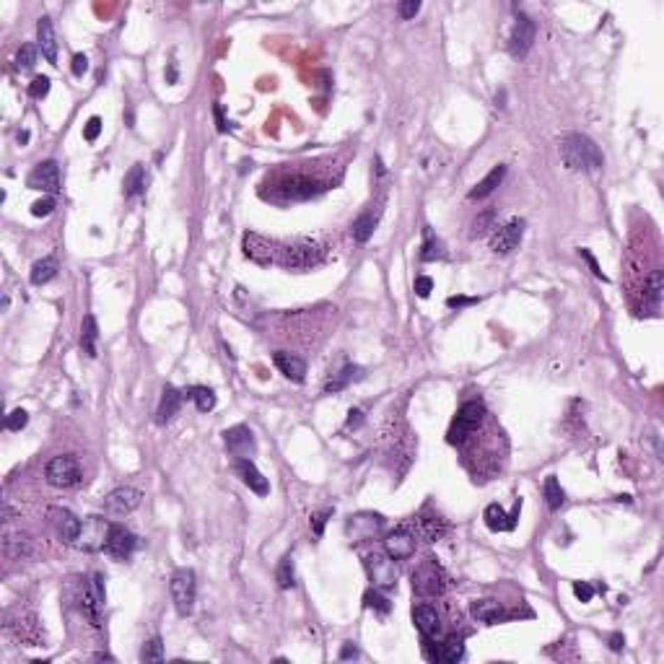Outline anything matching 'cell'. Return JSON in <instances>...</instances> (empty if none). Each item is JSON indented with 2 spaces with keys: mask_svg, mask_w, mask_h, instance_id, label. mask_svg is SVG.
Instances as JSON below:
<instances>
[{
  "mask_svg": "<svg viewBox=\"0 0 664 664\" xmlns=\"http://www.w3.org/2000/svg\"><path fill=\"white\" fill-rule=\"evenodd\" d=\"M364 566L369 571V579L376 589H394L397 586V579H400V571L397 566L392 561L387 553H369L364 555Z\"/></svg>",
  "mask_w": 664,
  "mask_h": 664,
  "instance_id": "obj_5",
  "label": "cell"
},
{
  "mask_svg": "<svg viewBox=\"0 0 664 664\" xmlns=\"http://www.w3.org/2000/svg\"><path fill=\"white\" fill-rule=\"evenodd\" d=\"M213 117H216V125H219L221 133H226V130L231 128V122L223 117V107H221V104H213Z\"/></svg>",
  "mask_w": 664,
  "mask_h": 664,
  "instance_id": "obj_59",
  "label": "cell"
},
{
  "mask_svg": "<svg viewBox=\"0 0 664 664\" xmlns=\"http://www.w3.org/2000/svg\"><path fill=\"white\" fill-rule=\"evenodd\" d=\"M110 527L101 517H86L81 524V535L75 540V547L83 553H96L107 545V537H110Z\"/></svg>",
  "mask_w": 664,
  "mask_h": 664,
  "instance_id": "obj_9",
  "label": "cell"
},
{
  "mask_svg": "<svg viewBox=\"0 0 664 664\" xmlns=\"http://www.w3.org/2000/svg\"><path fill=\"white\" fill-rule=\"evenodd\" d=\"M543 493H545V501H547V509L550 511H558L561 506H563L566 501V493L563 488H561V482H558V478H545V485H543Z\"/></svg>",
  "mask_w": 664,
  "mask_h": 664,
  "instance_id": "obj_38",
  "label": "cell"
},
{
  "mask_svg": "<svg viewBox=\"0 0 664 664\" xmlns=\"http://www.w3.org/2000/svg\"><path fill=\"white\" fill-rule=\"evenodd\" d=\"M322 190V184L309 179V177H291L281 184V192L286 200H309Z\"/></svg>",
  "mask_w": 664,
  "mask_h": 664,
  "instance_id": "obj_20",
  "label": "cell"
},
{
  "mask_svg": "<svg viewBox=\"0 0 664 664\" xmlns=\"http://www.w3.org/2000/svg\"><path fill=\"white\" fill-rule=\"evenodd\" d=\"M273 364H275V369H278L286 379H291V382L301 384L304 379H307V361L299 358V355L278 351V353L273 355Z\"/></svg>",
  "mask_w": 664,
  "mask_h": 664,
  "instance_id": "obj_19",
  "label": "cell"
},
{
  "mask_svg": "<svg viewBox=\"0 0 664 664\" xmlns=\"http://www.w3.org/2000/svg\"><path fill=\"white\" fill-rule=\"evenodd\" d=\"M71 71H73L75 78H81L86 71H89V57L86 55H73V63H71Z\"/></svg>",
  "mask_w": 664,
  "mask_h": 664,
  "instance_id": "obj_57",
  "label": "cell"
},
{
  "mask_svg": "<svg viewBox=\"0 0 664 664\" xmlns=\"http://www.w3.org/2000/svg\"><path fill=\"white\" fill-rule=\"evenodd\" d=\"M413 589L418 591L420 597H438V594H444L446 589L444 568H441L434 558L423 561V563L413 571Z\"/></svg>",
  "mask_w": 664,
  "mask_h": 664,
  "instance_id": "obj_4",
  "label": "cell"
},
{
  "mask_svg": "<svg viewBox=\"0 0 664 664\" xmlns=\"http://www.w3.org/2000/svg\"><path fill=\"white\" fill-rule=\"evenodd\" d=\"M275 582H278L281 589H291L293 584H296V571H293L291 555L281 558V563H278V568H275Z\"/></svg>",
  "mask_w": 664,
  "mask_h": 664,
  "instance_id": "obj_39",
  "label": "cell"
},
{
  "mask_svg": "<svg viewBox=\"0 0 664 664\" xmlns=\"http://www.w3.org/2000/svg\"><path fill=\"white\" fill-rule=\"evenodd\" d=\"M237 473L246 488L255 491L257 496H267V493H270V482H267V478H265L260 470H257L252 459H237Z\"/></svg>",
  "mask_w": 664,
  "mask_h": 664,
  "instance_id": "obj_21",
  "label": "cell"
},
{
  "mask_svg": "<svg viewBox=\"0 0 664 664\" xmlns=\"http://www.w3.org/2000/svg\"><path fill=\"white\" fill-rule=\"evenodd\" d=\"M50 524H52V529H55L57 540H63L65 545H75V540H78V535H81L83 522L75 517L73 511L55 506V509H50Z\"/></svg>",
  "mask_w": 664,
  "mask_h": 664,
  "instance_id": "obj_12",
  "label": "cell"
},
{
  "mask_svg": "<svg viewBox=\"0 0 664 664\" xmlns=\"http://www.w3.org/2000/svg\"><path fill=\"white\" fill-rule=\"evenodd\" d=\"M325 260V249L311 242H301V244L286 246L281 249V265L283 267H293V270H307L314 267Z\"/></svg>",
  "mask_w": 664,
  "mask_h": 664,
  "instance_id": "obj_8",
  "label": "cell"
},
{
  "mask_svg": "<svg viewBox=\"0 0 664 664\" xmlns=\"http://www.w3.org/2000/svg\"><path fill=\"white\" fill-rule=\"evenodd\" d=\"M532 42H535V21L524 13H519L509 37V55L517 57V60L527 57V52L532 50Z\"/></svg>",
  "mask_w": 664,
  "mask_h": 664,
  "instance_id": "obj_11",
  "label": "cell"
},
{
  "mask_svg": "<svg viewBox=\"0 0 664 664\" xmlns=\"http://www.w3.org/2000/svg\"><path fill=\"white\" fill-rule=\"evenodd\" d=\"M415 529H418V535L426 540V543H436V540H441L446 532V522L438 514H420L418 522H415Z\"/></svg>",
  "mask_w": 664,
  "mask_h": 664,
  "instance_id": "obj_28",
  "label": "cell"
},
{
  "mask_svg": "<svg viewBox=\"0 0 664 664\" xmlns=\"http://www.w3.org/2000/svg\"><path fill=\"white\" fill-rule=\"evenodd\" d=\"M182 397H184V392H179L177 387H172V384H166L164 392H161L158 410H156V420H158V423L172 420L174 415L179 413V408H182Z\"/></svg>",
  "mask_w": 664,
  "mask_h": 664,
  "instance_id": "obj_26",
  "label": "cell"
},
{
  "mask_svg": "<svg viewBox=\"0 0 664 664\" xmlns=\"http://www.w3.org/2000/svg\"><path fill=\"white\" fill-rule=\"evenodd\" d=\"M140 501H143V493L138 491V488H133V485H119V488H115V491L104 499V511H107L110 517H128V514H133V511L140 506Z\"/></svg>",
  "mask_w": 664,
  "mask_h": 664,
  "instance_id": "obj_10",
  "label": "cell"
},
{
  "mask_svg": "<svg viewBox=\"0 0 664 664\" xmlns=\"http://www.w3.org/2000/svg\"><path fill=\"white\" fill-rule=\"evenodd\" d=\"M431 291H434V281H431L428 275H420V278H415V293H418L420 299H428V296H431Z\"/></svg>",
  "mask_w": 664,
  "mask_h": 664,
  "instance_id": "obj_54",
  "label": "cell"
},
{
  "mask_svg": "<svg viewBox=\"0 0 664 664\" xmlns=\"http://www.w3.org/2000/svg\"><path fill=\"white\" fill-rule=\"evenodd\" d=\"M3 553L8 558H27L31 553V540H29L27 532H10V529H6V535H3Z\"/></svg>",
  "mask_w": 664,
  "mask_h": 664,
  "instance_id": "obj_29",
  "label": "cell"
},
{
  "mask_svg": "<svg viewBox=\"0 0 664 664\" xmlns=\"http://www.w3.org/2000/svg\"><path fill=\"white\" fill-rule=\"evenodd\" d=\"M340 659H358V649L353 644H346L340 649Z\"/></svg>",
  "mask_w": 664,
  "mask_h": 664,
  "instance_id": "obj_60",
  "label": "cell"
},
{
  "mask_svg": "<svg viewBox=\"0 0 664 664\" xmlns=\"http://www.w3.org/2000/svg\"><path fill=\"white\" fill-rule=\"evenodd\" d=\"M332 517V511H322V514H314L311 517V532L317 537H322V532H325V524H327V519Z\"/></svg>",
  "mask_w": 664,
  "mask_h": 664,
  "instance_id": "obj_53",
  "label": "cell"
},
{
  "mask_svg": "<svg viewBox=\"0 0 664 664\" xmlns=\"http://www.w3.org/2000/svg\"><path fill=\"white\" fill-rule=\"evenodd\" d=\"M519 511H522V499L514 501V509H511V514H506V511L501 509L499 503H491V506L485 509V514H482V519H485V527L491 529V532H511V529L517 527Z\"/></svg>",
  "mask_w": 664,
  "mask_h": 664,
  "instance_id": "obj_16",
  "label": "cell"
},
{
  "mask_svg": "<svg viewBox=\"0 0 664 664\" xmlns=\"http://www.w3.org/2000/svg\"><path fill=\"white\" fill-rule=\"evenodd\" d=\"M244 255L257 265H270L275 260L273 244L260 234H244Z\"/></svg>",
  "mask_w": 664,
  "mask_h": 664,
  "instance_id": "obj_22",
  "label": "cell"
},
{
  "mask_svg": "<svg viewBox=\"0 0 664 664\" xmlns=\"http://www.w3.org/2000/svg\"><path fill=\"white\" fill-rule=\"evenodd\" d=\"M223 441H226V449L231 452L234 457H239V459H249V457L255 455V436H252V431L246 426H234L228 428L226 434H223Z\"/></svg>",
  "mask_w": 664,
  "mask_h": 664,
  "instance_id": "obj_15",
  "label": "cell"
},
{
  "mask_svg": "<svg viewBox=\"0 0 664 664\" xmlns=\"http://www.w3.org/2000/svg\"><path fill=\"white\" fill-rule=\"evenodd\" d=\"M99 133H101V117H91L86 122V128H83V138H86L89 143H94V140L99 138Z\"/></svg>",
  "mask_w": 664,
  "mask_h": 664,
  "instance_id": "obj_51",
  "label": "cell"
},
{
  "mask_svg": "<svg viewBox=\"0 0 664 664\" xmlns=\"http://www.w3.org/2000/svg\"><path fill=\"white\" fill-rule=\"evenodd\" d=\"M37 45L42 50V55L47 57V63H57V37H55V29H52V21L42 16L37 21Z\"/></svg>",
  "mask_w": 664,
  "mask_h": 664,
  "instance_id": "obj_25",
  "label": "cell"
},
{
  "mask_svg": "<svg viewBox=\"0 0 664 664\" xmlns=\"http://www.w3.org/2000/svg\"><path fill=\"white\" fill-rule=\"evenodd\" d=\"M358 379H364V369L361 366H346L337 374H332V379L325 384V394H337V392L346 390L351 382H358Z\"/></svg>",
  "mask_w": 664,
  "mask_h": 664,
  "instance_id": "obj_30",
  "label": "cell"
},
{
  "mask_svg": "<svg viewBox=\"0 0 664 664\" xmlns=\"http://www.w3.org/2000/svg\"><path fill=\"white\" fill-rule=\"evenodd\" d=\"M27 423H29V413H27V410H21V408H16L8 415V418H6V428H8V431H21V428L27 426Z\"/></svg>",
  "mask_w": 664,
  "mask_h": 664,
  "instance_id": "obj_48",
  "label": "cell"
},
{
  "mask_svg": "<svg viewBox=\"0 0 664 664\" xmlns=\"http://www.w3.org/2000/svg\"><path fill=\"white\" fill-rule=\"evenodd\" d=\"M444 257H446L444 242L438 237H434L431 228H426V239H423V244H420V260H423V263H434V260H444Z\"/></svg>",
  "mask_w": 664,
  "mask_h": 664,
  "instance_id": "obj_33",
  "label": "cell"
},
{
  "mask_svg": "<svg viewBox=\"0 0 664 664\" xmlns=\"http://www.w3.org/2000/svg\"><path fill=\"white\" fill-rule=\"evenodd\" d=\"M662 291H664L662 270H651V273H649V278H646V283H644V299H649L651 304H659V299H662Z\"/></svg>",
  "mask_w": 664,
  "mask_h": 664,
  "instance_id": "obj_40",
  "label": "cell"
},
{
  "mask_svg": "<svg viewBox=\"0 0 664 664\" xmlns=\"http://www.w3.org/2000/svg\"><path fill=\"white\" fill-rule=\"evenodd\" d=\"M522 237H524V221L514 219V221H509L506 226H501L493 231L491 249L496 252V255H509V252H514V249L519 246Z\"/></svg>",
  "mask_w": 664,
  "mask_h": 664,
  "instance_id": "obj_13",
  "label": "cell"
},
{
  "mask_svg": "<svg viewBox=\"0 0 664 664\" xmlns=\"http://www.w3.org/2000/svg\"><path fill=\"white\" fill-rule=\"evenodd\" d=\"M27 184L31 190L47 192V195H55L60 190V166L55 161H42L31 169V174L27 177Z\"/></svg>",
  "mask_w": 664,
  "mask_h": 664,
  "instance_id": "obj_14",
  "label": "cell"
},
{
  "mask_svg": "<svg viewBox=\"0 0 664 664\" xmlns=\"http://www.w3.org/2000/svg\"><path fill=\"white\" fill-rule=\"evenodd\" d=\"M364 426V410L353 408L351 413H348V420H346V428L348 431H358V428Z\"/></svg>",
  "mask_w": 664,
  "mask_h": 664,
  "instance_id": "obj_55",
  "label": "cell"
},
{
  "mask_svg": "<svg viewBox=\"0 0 664 664\" xmlns=\"http://www.w3.org/2000/svg\"><path fill=\"white\" fill-rule=\"evenodd\" d=\"M491 223H493V210H485L482 216H478V219H475L473 231H470V237H473V239L482 237V234H485V231L491 228Z\"/></svg>",
  "mask_w": 664,
  "mask_h": 664,
  "instance_id": "obj_47",
  "label": "cell"
},
{
  "mask_svg": "<svg viewBox=\"0 0 664 664\" xmlns=\"http://www.w3.org/2000/svg\"><path fill=\"white\" fill-rule=\"evenodd\" d=\"M573 594L582 602H589L591 597H594V589H591V584L586 582H573Z\"/></svg>",
  "mask_w": 664,
  "mask_h": 664,
  "instance_id": "obj_56",
  "label": "cell"
},
{
  "mask_svg": "<svg viewBox=\"0 0 664 664\" xmlns=\"http://www.w3.org/2000/svg\"><path fill=\"white\" fill-rule=\"evenodd\" d=\"M45 478L55 488H73V485L81 482V467L75 462V457L71 455L52 457L45 467Z\"/></svg>",
  "mask_w": 664,
  "mask_h": 664,
  "instance_id": "obj_6",
  "label": "cell"
},
{
  "mask_svg": "<svg viewBox=\"0 0 664 664\" xmlns=\"http://www.w3.org/2000/svg\"><path fill=\"white\" fill-rule=\"evenodd\" d=\"M364 602H366V607L376 610V612H390V600H387L384 594H379L376 589H374V591H366Z\"/></svg>",
  "mask_w": 664,
  "mask_h": 664,
  "instance_id": "obj_44",
  "label": "cell"
},
{
  "mask_svg": "<svg viewBox=\"0 0 664 664\" xmlns=\"http://www.w3.org/2000/svg\"><path fill=\"white\" fill-rule=\"evenodd\" d=\"M376 221H379L376 213H364V216H358V219L353 221L351 234H353V239L358 242V244H366V242L371 239L374 228H376Z\"/></svg>",
  "mask_w": 664,
  "mask_h": 664,
  "instance_id": "obj_34",
  "label": "cell"
},
{
  "mask_svg": "<svg viewBox=\"0 0 664 664\" xmlns=\"http://www.w3.org/2000/svg\"><path fill=\"white\" fill-rule=\"evenodd\" d=\"M138 545V537L130 532V529H125L122 524H112L110 527V537H107V545H104V550L112 555V558H130V553L135 550Z\"/></svg>",
  "mask_w": 664,
  "mask_h": 664,
  "instance_id": "obj_17",
  "label": "cell"
},
{
  "mask_svg": "<svg viewBox=\"0 0 664 664\" xmlns=\"http://www.w3.org/2000/svg\"><path fill=\"white\" fill-rule=\"evenodd\" d=\"M96 337H99V327H96L94 314H89L81 325V348H83V353L91 355V358L96 355Z\"/></svg>",
  "mask_w": 664,
  "mask_h": 664,
  "instance_id": "obj_36",
  "label": "cell"
},
{
  "mask_svg": "<svg viewBox=\"0 0 664 664\" xmlns=\"http://www.w3.org/2000/svg\"><path fill=\"white\" fill-rule=\"evenodd\" d=\"M169 591H172V602L177 612L187 618L195 610V594H198V582H195V571L192 568H177L172 573L169 582Z\"/></svg>",
  "mask_w": 664,
  "mask_h": 664,
  "instance_id": "obj_3",
  "label": "cell"
},
{
  "mask_svg": "<svg viewBox=\"0 0 664 664\" xmlns=\"http://www.w3.org/2000/svg\"><path fill=\"white\" fill-rule=\"evenodd\" d=\"M166 81H169V83H177V68H174V63L169 65V71H166Z\"/></svg>",
  "mask_w": 664,
  "mask_h": 664,
  "instance_id": "obj_62",
  "label": "cell"
},
{
  "mask_svg": "<svg viewBox=\"0 0 664 664\" xmlns=\"http://www.w3.org/2000/svg\"><path fill=\"white\" fill-rule=\"evenodd\" d=\"M482 418H485V405H482L480 400L464 402L462 408L457 410L455 420H452V428H449V434H446V441L455 446L464 444V438L478 431Z\"/></svg>",
  "mask_w": 664,
  "mask_h": 664,
  "instance_id": "obj_2",
  "label": "cell"
},
{
  "mask_svg": "<svg viewBox=\"0 0 664 664\" xmlns=\"http://www.w3.org/2000/svg\"><path fill=\"white\" fill-rule=\"evenodd\" d=\"M140 659H143V662H164V644H161V638L156 636L151 638L148 644H143Z\"/></svg>",
  "mask_w": 664,
  "mask_h": 664,
  "instance_id": "obj_42",
  "label": "cell"
},
{
  "mask_svg": "<svg viewBox=\"0 0 664 664\" xmlns=\"http://www.w3.org/2000/svg\"><path fill=\"white\" fill-rule=\"evenodd\" d=\"M579 255H582L584 260H586V263H589L591 273L597 275V278H602V281H607V275H605V273H602V270H600V265H597V260H594V255H591L589 249H579Z\"/></svg>",
  "mask_w": 664,
  "mask_h": 664,
  "instance_id": "obj_58",
  "label": "cell"
},
{
  "mask_svg": "<svg viewBox=\"0 0 664 664\" xmlns=\"http://www.w3.org/2000/svg\"><path fill=\"white\" fill-rule=\"evenodd\" d=\"M473 304H478V296H449L446 299L449 309H464V307H473Z\"/></svg>",
  "mask_w": 664,
  "mask_h": 664,
  "instance_id": "obj_52",
  "label": "cell"
},
{
  "mask_svg": "<svg viewBox=\"0 0 664 664\" xmlns=\"http://www.w3.org/2000/svg\"><path fill=\"white\" fill-rule=\"evenodd\" d=\"M19 143L24 146V143H29V130H21L19 133Z\"/></svg>",
  "mask_w": 664,
  "mask_h": 664,
  "instance_id": "obj_63",
  "label": "cell"
},
{
  "mask_svg": "<svg viewBox=\"0 0 664 664\" xmlns=\"http://www.w3.org/2000/svg\"><path fill=\"white\" fill-rule=\"evenodd\" d=\"M413 623H415V628H418L420 636H428V638H436L438 630H441L438 612L434 607H428V605H418V607H413Z\"/></svg>",
  "mask_w": 664,
  "mask_h": 664,
  "instance_id": "obj_24",
  "label": "cell"
},
{
  "mask_svg": "<svg viewBox=\"0 0 664 664\" xmlns=\"http://www.w3.org/2000/svg\"><path fill=\"white\" fill-rule=\"evenodd\" d=\"M420 10V0H402L400 6H397V13H400V19H415V13Z\"/></svg>",
  "mask_w": 664,
  "mask_h": 664,
  "instance_id": "obj_50",
  "label": "cell"
},
{
  "mask_svg": "<svg viewBox=\"0 0 664 664\" xmlns=\"http://www.w3.org/2000/svg\"><path fill=\"white\" fill-rule=\"evenodd\" d=\"M561 158L571 172H597L605 164L594 140L582 133H571L561 140Z\"/></svg>",
  "mask_w": 664,
  "mask_h": 664,
  "instance_id": "obj_1",
  "label": "cell"
},
{
  "mask_svg": "<svg viewBox=\"0 0 664 664\" xmlns=\"http://www.w3.org/2000/svg\"><path fill=\"white\" fill-rule=\"evenodd\" d=\"M420 649H423V656H426L428 662H441V644H436L434 638L423 636V644H420Z\"/></svg>",
  "mask_w": 664,
  "mask_h": 664,
  "instance_id": "obj_46",
  "label": "cell"
},
{
  "mask_svg": "<svg viewBox=\"0 0 664 664\" xmlns=\"http://www.w3.org/2000/svg\"><path fill=\"white\" fill-rule=\"evenodd\" d=\"M503 177H506V166H503V164L493 166L491 172L485 174L480 182H478L473 190H470V200H482V198H488V195H491V192H496V187L503 182Z\"/></svg>",
  "mask_w": 664,
  "mask_h": 664,
  "instance_id": "obj_27",
  "label": "cell"
},
{
  "mask_svg": "<svg viewBox=\"0 0 664 664\" xmlns=\"http://www.w3.org/2000/svg\"><path fill=\"white\" fill-rule=\"evenodd\" d=\"M470 610H473V615L480 620V623H491V626L499 623V620L506 615L503 605H501L499 600H491V597H488V600H475Z\"/></svg>",
  "mask_w": 664,
  "mask_h": 664,
  "instance_id": "obj_31",
  "label": "cell"
},
{
  "mask_svg": "<svg viewBox=\"0 0 664 664\" xmlns=\"http://www.w3.org/2000/svg\"><path fill=\"white\" fill-rule=\"evenodd\" d=\"M623 644H626V638L620 636V633H612V636H610V649H612V651H620Z\"/></svg>",
  "mask_w": 664,
  "mask_h": 664,
  "instance_id": "obj_61",
  "label": "cell"
},
{
  "mask_svg": "<svg viewBox=\"0 0 664 664\" xmlns=\"http://www.w3.org/2000/svg\"><path fill=\"white\" fill-rule=\"evenodd\" d=\"M184 394L198 405L200 413H210V410L216 408V392L210 390V387H190Z\"/></svg>",
  "mask_w": 664,
  "mask_h": 664,
  "instance_id": "obj_37",
  "label": "cell"
},
{
  "mask_svg": "<svg viewBox=\"0 0 664 664\" xmlns=\"http://www.w3.org/2000/svg\"><path fill=\"white\" fill-rule=\"evenodd\" d=\"M146 182H148V177H146V169H143V164H135L128 174H125L122 190H125V195H128V198H135V195H140V192L146 190Z\"/></svg>",
  "mask_w": 664,
  "mask_h": 664,
  "instance_id": "obj_35",
  "label": "cell"
},
{
  "mask_svg": "<svg viewBox=\"0 0 664 664\" xmlns=\"http://www.w3.org/2000/svg\"><path fill=\"white\" fill-rule=\"evenodd\" d=\"M37 65V47L34 45H24L16 55V68L19 71H31Z\"/></svg>",
  "mask_w": 664,
  "mask_h": 664,
  "instance_id": "obj_43",
  "label": "cell"
},
{
  "mask_svg": "<svg viewBox=\"0 0 664 664\" xmlns=\"http://www.w3.org/2000/svg\"><path fill=\"white\" fill-rule=\"evenodd\" d=\"M104 597H107L104 579H101V573H94L91 579L83 584V591H81V612L86 615V620H89L91 626H101Z\"/></svg>",
  "mask_w": 664,
  "mask_h": 664,
  "instance_id": "obj_7",
  "label": "cell"
},
{
  "mask_svg": "<svg viewBox=\"0 0 664 664\" xmlns=\"http://www.w3.org/2000/svg\"><path fill=\"white\" fill-rule=\"evenodd\" d=\"M384 553L390 555L392 561H405L415 553V537L410 535L408 529H394L384 537Z\"/></svg>",
  "mask_w": 664,
  "mask_h": 664,
  "instance_id": "obj_18",
  "label": "cell"
},
{
  "mask_svg": "<svg viewBox=\"0 0 664 664\" xmlns=\"http://www.w3.org/2000/svg\"><path fill=\"white\" fill-rule=\"evenodd\" d=\"M47 94H50V78L47 75H37L34 81L29 83V96L31 99H45Z\"/></svg>",
  "mask_w": 664,
  "mask_h": 664,
  "instance_id": "obj_45",
  "label": "cell"
},
{
  "mask_svg": "<svg viewBox=\"0 0 664 664\" xmlns=\"http://www.w3.org/2000/svg\"><path fill=\"white\" fill-rule=\"evenodd\" d=\"M462 656H464V644L459 636H449L444 644H441V662L457 664Z\"/></svg>",
  "mask_w": 664,
  "mask_h": 664,
  "instance_id": "obj_41",
  "label": "cell"
},
{
  "mask_svg": "<svg viewBox=\"0 0 664 664\" xmlns=\"http://www.w3.org/2000/svg\"><path fill=\"white\" fill-rule=\"evenodd\" d=\"M384 519L379 514H358V517H351L348 522V532L355 537V540H371L379 529H382Z\"/></svg>",
  "mask_w": 664,
  "mask_h": 664,
  "instance_id": "obj_23",
  "label": "cell"
},
{
  "mask_svg": "<svg viewBox=\"0 0 664 664\" xmlns=\"http://www.w3.org/2000/svg\"><path fill=\"white\" fill-rule=\"evenodd\" d=\"M52 208H55V200L47 195V198H42V200H37L34 205H31V216L45 219V216H50V213H52Z\"/></svg>",
  "mask_w": 664,
  "mask_h": 664,
  "instance_id": "obj_49",
  "label": "cell"
},
{
  "mask_svg": "<svg viewBox=\"0 0 664 664\" xmlns=\"http://www.w3.org/2000/svg\"><path fill=\"white\" fill-rule=\"evenodd\" d=\"M57 275V260L55 257H42V260H37V263L31 265V283L34 286H45V283H50L52 278Z\"/></svg>",
  "mask_w": 664,
  "mask_h": 664,
  "instance_id": "obj_32",
  "label": "cell"
}]
</instances>
